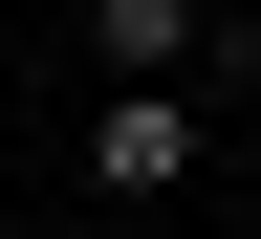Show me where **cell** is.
I'll use <instances>...</instances> for the list:
<instances>
[{
	"label": "cell",
	"mask_w": 261,
	"mask_h": 239,
	"mask_svg": "<svg viewBox=\"0 0 261 239\" xmlns=\"http://www.w3.org/2000/svg\"><path fill=\"white\" fill-rule=\"evenodd\" d=\"M196 152H218L196 87H109V109H87V196H196Z\"/></svg>",
	"instance_id": "1"
},
{
	"label": "cell",
	"mask_w": 261,
	"mask_h": 239,
	"mask_svg": "<svg viewBox=\"0 0 261 239\" xmlns=\"http://www.w3.org/2000/svg\"><path fill=\"white\" fill-rule=\"evenodd\" d=\"M87 44H109V87H196L240 22H218V0H87Z\"/></svg>",
	"instance_id": "2"
}]
</instances>
